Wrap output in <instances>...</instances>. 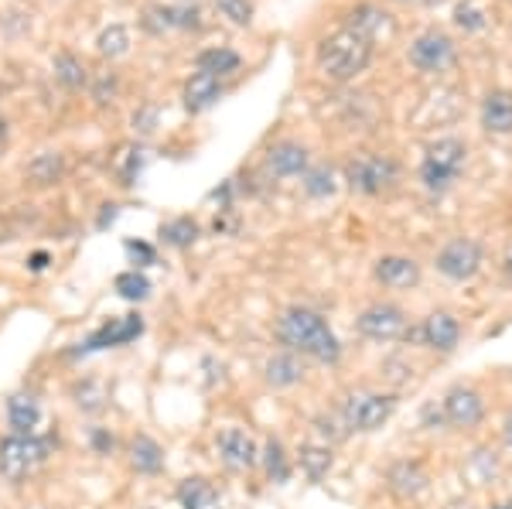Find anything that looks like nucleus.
Listing matches in <instances>:
<instances>
[{"label": "nucleus", "mask_w": 512, "mask_h": 509, "mask_svg": "<svg viewBox=\"0 0 512 509\" xmlns=\"http://www.w3.org/2000/svg\"><path fill=\"white\" fill-rule=\"evenodd\" d=\"M274 335L280 342V349L297 352L301 359L321 366H338L342 363V339L335 335V328L328 325V318L321 311L308 305H291L280 311Z\"/></svg>", "instance_id": "f257e3e1"}, {"label": "nucleus", "mask_w": 512, "mask_h": 509, "mask_svg": "<svg viewBox=\"0 0 512 509\" xmlns=\"http://www.w3.org/2000/svg\"><path fill=\"white\" fill-rule=\"evenodd\" d=\"M338 417L349 434H376L393 421L400 410V393L396 390H352L338 400Z\"/></svg>", "instance_id": "f03ea898"}, {"label": "nucleus", "mask_w": 512, "mask_h": 509, "mask_svg": "<svg viewBox=\"0 0 512 509\" xmlns=\"http://www.w3.org/2000/svg\"><path fill=\"white\" fill-rule=\"evenodd\" d=\"M369 59H373V41L362 38L359 31L342 28L338 35L325 38L318 45V69L321 76L332 82H349L359 72H366Z\"/></svg>", "instance_id": "7ed1b4c3"}, {"label": "nucleus", "mask_w": 512, "mask_h": 509, "mask_svg": "<svg viewBox=\"0 0 512 509\" xmlns=\"http://www.w3.org/2000/svg\"><path fill=\"white\" fill-rule=\"evenodd\" d=\"M468 168V144L461 137H437L424 147V158L417 168V182L431 195H444L458 185L461 171Z\"/></svg>", "instance_id": "20e7f679"}, {"label": "nucleus", "mask_w": 512, "mask_h": 509, "mask_svg": "<svg viewBox=\"0 0 512 509\" xmlns=\"http://www.w3.org/2000/svg\"><path fill=\"white\" fill-rule=\"evenodd\" d=\"M461 339H465L461 318L448 308H434V311H427L424 318H417V322L407 325L400 346L427 349V352H434V356H454L461 346Z\"/></svg>", "instance_id": "39448f33"}, {"label": "nucleus", "mask_w": 512, "mask_h": 509, "mask_svg": "<svg viewBox=\"0 0 512 509\" xmlns=\"http://www.w3.org/2000/svg\"><path fill=\"white\" fill-rule=\"evenodd\" d=\"M441 410L444 421H448V431L475 434L485 424V417H489V400H485V393L475 383L458 380L441 393Z\"/></svg>", "instance_id": "423d86ee"}, {"label": "nucleus", "mask_w": 512, "mask_h": 509, "mask_svg": "<svg viewBox=\"0 0 512 509\" xmlns=\"http://www.w3.org/2000/svg\"><path fill=\"white\" fill-rule=\"evenodd\" d=\"M52 451V438H38V434H7L0 441V479L18 486L38 469L41 462H48Z\"/></svg>", "instance_id": "0eeeda50"}, {"label": "nucleus", "mask_w": 512, "mask_h": 509, "mask_svg": "<svg viewBox=\"0 0 512 509\" xmlns=\"http://www.w3.org/2000/svg\"><path fill=\"white\" fill-rule=\"evenodd\" d=\"M342 178L355 195H383L400 182V161L393 154H359L345 161Z\"/></svg>", "instance_id": "6e6552de"}, {"label": "nucleus", "mask_w": 512, "mask_h": 509, "mask_svg": "<svg viewBox=\"0 0 512 509\" xmlns=\"http://www.w3.org/2000/svg\"><path fill=\"white\" fill-rule=\"evenodd\" d=\"M485 246L475 236H451L441 250L434 253V270L451 284H468L482 274Z\"/></svg>", "instance_id": "1a4fd4ad"}, {"label": "nucleus", "mask_w": 512, "mask_h": 509, "mask_svg": "<svg viewBox=\"0 0 512 509\" xmlns=\"http://www.w3.org/2000/svg\"><path fill=\"white\" fill-rule=\"evenodd\" d=\"M383 486L396 503H420L431 492V469L420 458H393L383 472Z\"/></svg>", "instance_id": "9d476101"}, {"label": "nucleus", "mask_w": 512, "mask_h": 509, "mask_svg": "<svg viewBox=\"0 0 512 509\" xmlns=\"http://www.w3.org/2000/svg\"><path fill=\"white\" fill-rule=\"evenodd\" d=\"M410 325V315L393 301H376L355 315V332L369 342H400Z\"/></svg>", "instance_id": "9b49d317"}, {"label": "nucleus", "mask_w": 512, "mask_h": 509, "mask_svg": "<svg viewBox=\"0 0 512 509\" xmlns=\"http://www.w3.org/2000/svg\"><path fill=\"white\" fill-rule=\"evenodd\" d=\"M216 455L229 472H253L260 465V445L246 428H222L216 434Z\"/></svg>", "instance_id": "f8f14e48"}, {"label": "nucleus", "mask_w": 512, "mask_h": 509, "mask_svg": "<svg viewBox=\"0 0 512 509\" xmlns=\"http://www.w3.org/2000/svg\"><path fill=\"white\" fill-rule=\"evenodd\" d=\"M454 55H458V52H454L451 35L431 28V31H424V35L414 38L407 59H410V65H417L420 72H444V69H451V65H454Z\"/></svg>", "instance_id": "ddd939ff"}, {"label": "nucleus", "mask_w": 512, "mask_h": 509, "mask_svg": "<svg viewBox=\"0 0 512 509\" xmlns=\"http://www.w3.org/2000/svg\"><path fill=\"white\" fill-rule=\"evenodd\" d=\"M373 281L386 291H414L424 281V267L407 253H383L373 264Z\"/></svg>", "instance_id": "4468645a"}, {"label": "nucleus", "mask_w": 512, "mask_h": 509, "mask_svg": "<svg viewBox=\"0 0 512 509\" xmlns=\"http://www.w3.org/2000/svg\"><path fill=\"white\" fill-rule=\"evenodd\" d=\"M144 335V318L140 315H123V318H110L103 328H96L82 346L72 352V356H89V352H103V349H120L127 342H134Z\"/></svg>", "instance_id": "2eb2a0df"}, {"label": "nucleus", "mask_w": 512, "mask_h": 509, "mask_svg": "<svg viewBox=\"0 0 512 509\" xmlns=\"http://www.w3.org/2000/svg\"><path fill=\"white\" fill-rule=\"evenodd\" d=\"M461 479L472 489H492L502 479V455L492 445H475L461 458Z\"/></svg>", "instance_id": "dca6fc26"}, {"label": "nucleus", "mask_w": 512, "mask_h": 509, "mask_svg": "<svg viewBox=\"0 0 512 509\" xmlns=\"http://www.w3.org/2000/svg\"><path fill=\"white\" fill-rule=\"evenodd\" d=\"M304 376H308V359H301L297 352L277 349L274 356H267V363H263V380L274 390H291L297 383H304Z\"/></svg>", "instance_id": "f3484780"}, {"label": "nucleus", "mask_w": 512, "mask_h": 509, "mask_svg": "<svg viewBox=\"0 0 512 509\" xmlns=\"http://www.w3.org/2000/svg\"><path fill=\"white\" fill-rule=\"evenodd\" d=\"M294 465L301 469V475L308 482H325L328 475H332L335 469V448L332 445H325V441H318V438H308V441H301L294 451Z\"/></svg>", "instance_id": "a211bd4d"}, {"label": "nucleus", "mask_w": 512, "mask_h": 509, "mask_svg": "<svg viewBox=\"0 0 512 509\" xmlns=\"http://www.w3.org/2000/svg\"><path fill=\"white\" fill-rule=\"evenodd\" d=\"M267 168L277 178H301L311 168V154L297 141H280L267 151Z\"/></svg>", "instance_id": "6ab92c4d"}, {"label": "nucleus", "mask_w": 512, "mask_h": 509, "mask_svg": "<svg viewBox=\"0 0 512 509\" xmlns=\"http://www.w3.org/2000/svg\"><path fill=\"white\" fill-rule=\"evenodd\" d=\"M175 499L181 509H222V489L205 475H188L178 482Z\"/></svg>", "instance_id": "aec40b11"}, {"label": "nucleus", "mask_w": 512, "mask_h": 509, "mask_svg": "<svg viewBox=\"0 0 512 509\" xmlns=\"http://www.w3.org/2000/svg\"><path fill=\"white\" fill-rule=\"evenodd\" d=\"M482 127L485 134H495V137H506L512 134V93L509 89H492L485 93L482 100Z\"/></svg>", "instance_id": "412c9836"}, {"label": "nucleus", "mask_w": 512, "mask_h": 509, "mask_svg": "<svg viewBox=\"0 0 512 509\" xmlns=\"http://www.w3.org/2000/svg\"><path fill=\"white\" fill-rule=\"evenodd\" d=\"M260 465H263V472H267V479L274 482V486H287V482L294 479V458H291V451L284 448V441H280V438L263 441Z\"/></svg>", "instance_id": "4be33fe9"}, {"label": "nucleus", "mask_w": 512, "mask_h": 509, "mask_svg": "<svg viewBox=\"0 0 512 509\" xmlns=\"http://www.w3.org/2000/svg\"><path fill=\"white\" fill-rule=\"evenodd\" d=\"M222 93H226V89H222L219 76H209V72H195V76L185 82V110L188 113L209 110V106L219 103Z\"/></svg>", "instance_id": "5701e85b"}, {"label": "nucleus", "mask_w": 512, "mask_h": 509, "mask_svg": "<svg viewBox=\"0 0 512 509\" xmlns=\"http://www.w3.org/2000/svg\"><path fill=\"white\" fill-rule=\"evenodd\" d=\"M7 424H11V434H35L41 424V404L31 393H14L7 400Z\"/></svg>", "instance_id": "b1692460"}, {"label": "nucleus", "mask_w": 512, "mask_h": 509, "mask_svg": "<svg viewBox=\"0 0 512 509\" xmlns=\"http://www.w3.org/2000/svg\"><path fill=\"white\" fill-rule=\"evenodd\" d=\"M130 469L137 475H161L164 472V448L151 434H137L130 441Z\"/></svg>", "instance_id": "393cba45"}, {"label": "nucleus", "mask_w": 512, "mask_h": 509, "mask_svg": "<svg viewBox=\"0 0 512 509\" xmlns=\"http://www.w3.org/2000/svg\"><path fill=\"white\" fill-rule=\"evenodd\" d=\"M62 175H65V158L59 151H41L38 158H31L28 168H24V178H28L31 185H38V188L59 185Z\"/></svg>", "instance_id": "a878e982"}, {"label": "nucleus", "mask_w": 512, "mask_h": 509, "mask_svg": "<svg viewBox=\"0 0 512 509\" xmlns=\"http://www.w3.org/2000/svg\"><path fill=\"white\" fill-rule=\"evenodd\" d=\"M386 18H390V14L379 11V7H373V4H359L355 11H349V21H345V28H352V31H359L362 38L376 41V38L386 31V24H390Z\"/></svg>", "instance_id": "bb28decb"}, {"label": "nucleus", "mask_w": 512, "mask_h": 509, "mask_svg": "<svg viewBox=\"0 0 512 509\" xmlns=\"http://www.w3.org/2000/svg\"><path fill=\"white\" fill-rule=\"evenodd\" d=\"M198 236H202V226H198L192 216H178V219L161 223V240L168 243L171 250H188V246L198 243Z\"/></svg>", "instance_id": "cd10ccee"}, {"label": "nucleus", "mask_w": 512, "mask_h": 509, "mask_svg": "<svg viewBox=\"0 0 512 509\" xmlns=\"http://www.w3.org/2000/svg\"><path fill=\"white\" fill-rule=\"evenodd\" d=\"M198 72H209V76H229V72H236L243 59H239V52L233 48H205V52H198Z\"/></svg>", "instance_id": "c85d7f7f"}, {"label": "nucleus", "mask_w": 512, "mask_h": 509, "mask_svg": "<svg viewBox=\"0 0 512 509\" xmlns=\"http://www.w3.org/2000/svg\"><path fill=\"white\" fill-rule=\"evenodd\" d=\"M52 69H55V79H59L65 89H72V93H76V89H82L89 82L86 65H82L72 52H59V55H55Z\"/></svg>", "instance_id": "c756f323"}, {"label": "nucleus", "mask_w": 512, "mask_h": 509, "mask_svg": "<svg viewBox=\"0 0 512 509\" xmlns=\"http://www.w3.org/2000/svg\"><path fill=\"white\" fill-rule=\"evenodd\" d=\"M113 291L120 294L123 301H147L151 298V281H147L144 270H123V274H117V281H113Z\"/></svg>", "instance_id": "7c9ffc66"}, {"label": "nucleus", "mask_w": 512, "mask_h": 509, "mask_svg": "<svg viewBox=\"0 0 512 509\" xmlns=\"http://www.w3.org/2000/svg\"><path fill=\"white\" fill-rule=\"evenodd\" d=\"M301 185H304V195L308 199H328V195H335V171L328 168V164H318V168H308L301 175Z\"/></svg>", "instance_id": "2f4dec72"}, {"label": "nucleus", "mask_w": 512, "mask_h": 509, "mask_svg": "<svg viewBox=\"0 0 512 509\" xmlns=\"http://www.w3.org/2000/svg\"><path fill=\"white\" fill-rule=\"evenodd\" d=\"M72 400H76V407L86 410V414H99V410L106 407V387L99 380H79L76 387H72Z\"/></svg>", "instance_id": "473e14b6"}, {"label": "nucleus", "mask_w": 512, "mask_h": 509, "mask_svg": "<svg viewBox=\"0 0 512 509\" xmlns=\"http://www.w3.org/2000/svg\"><path fill=\"white\" fill-rule=\"evenodd\" d=\"M311 428H315L318 441H325V445H338V441L349 438V428L342 424V417H338V410H332V414H315L311 417Z\"/></svg>", "instance_id": "72a5a7b5"}, {"label": "nucleus", "mask_w": 512, "mask_h": 509, "mask_svg": "<svg viewBox=\"0 0 512 509\" xmlns=\"http://www.w3.org/2000/svg\"><path fill=\"white\" fill-rule=\"evenodd\" d=\"M96 48L103 59H120V55L130 48V31L123 28V24H110V28L96 38Z\"/></svg>", "instance_id": "f704fd0d"}, {"label": "nucleus", "mask_w": 512, "mask_h": 509, "mask_svg": "<svg viewBox=\"0 0 512 509\" xmlns=\"http://www.w3.org/2000/svg\"><path fill=\"white\" fill-rule=\"evenodd\" d=\"M383 376H386V383H390V387L400 393L403 387H407V383H414V363H407V359L403 356H390V359H383Z\"/></svg>", "instance_id": "c9c22d12"}, {"label": "nucleus", "mask_w": 512, "mask_h": 509, "mask_svg": "<svg viewBox=\"0 0 512 509\" xmlns=\"http://www.w3.org/2000/svg\"><path fill=\"white\" fill-rule=\"evenodd\" d=\"M454 24H458L465 35H475V31L485 28V11L475 4V0H465V4L454 7Z\"/></svg>", "instance_id": "e433bc0d"}, {"label": "nucleus", "mask_w": 512, "mask_h": 509, "mask_svg": "<svg viewBox=\"0 0 512 509\" xmlns=\"http://www.w3.org/2000/svg\"><path fill=\"white\" fill-rule=\"evenodd\" d=\"M140 168H144V151L140 147H123L120 158H117V175L123 185H134Z\"/></svg>", "instance_id": "4c0bfd02"}, {"label": "nucleus", "mask_w": 512, "mask_h": 509, "mask_svg": "<svg viewBox=\"0 0 512 509\" xmlns=\"http://www.w3.org/2000/svg\"><path fill=\"white\" fill-rule=\"evenodd\" d=\"M219 14L226 21H233L236 28H250L253 24V4L250 0H216Z\"/></svg>", "instance_id": "58836bf2"}, {"label": "nucleus", "mask_w": 512, "mask_h": 509, "mask_svg": "<svg viewBox=\"0 0 512 509\" xmlns=\"http://www.w3.org/2000/svg\"><path fill=\"white\" fill-rule=\"evenodd\" d=\"M117 89H120L117 72H99V76L93 79V100L99 106H110L113 100H117Z\"/></svg>", "instance_id": "ea45409f"}, {"label": "nucleus", "mask_w": 512, "mask_h": 509, "mask_svg": "<svg viewBox=\"0 0 512 509\" xmlns=\"http://www.w3.org/2000/svg\"><path fill=\"white\" fill-rule=\"evenodd\" d=\"M417 424H420V431H448L441 400H427V404L420 407V414H417Z\"/></svg>", "instance_id": "a19ab883"}, {"label": "nucleus", "mask_w": 512, "mask_h": 509, "mask_svg": "<svg viewBox=\"0 0 512 509\" xmlns=\"http://www.w3.org/2000/svg\"><path fill=\"white\" fill-rule=\"evenodd\" d=\"M144 28L151 31V35H161V31L175 28V7H147L144 14Z\"/></svg>", "instance_id": "79ce46f5"}, {"label": "nucleus", "mask_w": 512, "mask_h": 509, "mask_svg": "<svg viewBox=\"0 0 512 509\" xmlns=\"http://www.w3.org/2000/svg\"><path fill=\"white\" fill-rule=\"evenodd\" d=\"M123 250L130 253V260L137 264V270L158 264V253H154V246H151V243H144V240H127V243H123Z\"/></svg>", "instance_id": "37998d69"}, {"label": "nucleus", "mask_w": 512, "mask_h": 509, "mask_svg": "<svg viewBox=\"0 0 512 509\" xmlns=\"http://www.w3.org/2000/svg\"><path fill=\"white\" fill-rule=\"evenodd\" d=\"M89 445H93L96 455H113L117 438L110 434V428H89Z\"/></svg>", "instance_id": "c03bdc74"}, {"label": "nucleus", "mask_w": 512, "mask_h": 509, "mask_svg": "<svg viewBox=\"0 0 512 509\" xmlns=\"http://www.w3.org/2000/svg\"><path fill=\"white\" fill-rule=\"evenodd\" d=\"M175 28H202V11L195 4L175 7Z\"/></svg>", "instance_id": "a18cd8bd"}, {"label": "nucleus", "mask_w": 512, "mask_h": 509, "mask_svg": "<svg viewBox=\"0 0 512 509\" xmlns=\"http://www.w3.org/2000/svg\"><path fill=\"white\" fill-rule=\"evenodd\" d=\"M154 120H158V110H154V106H147V110L134 113V127L140 130V134H151V130H154Z\"/></svg>", "instance_id": "49530a36"}, {"label": "nucleus", "mask_w": 512, "mask_h": 509, "mask_svg": "<svg viewBox=\"0 0 512 509\" xmlns=\"http://www.w3.org/2000/svg\"><path fill=\"white\" fill-rule=\"evenodd\" d=\"M48 264H52V257H48L45 250H38V253H31V257H28V270H35V274L48 270Z\"/></svg>", "instance_id": "de8ad7c7"}, {"label": "nucleus", "mask_w": 512, "mask_h": 509, "mask_svg": "<svg viewBox=\"0 0 512 509\" xmlns=\"http://www.w3.org/2000/svg\"><path fill=\"white\" fill-rule=\"evenodd\" d=\"M444 509H478V506H475V499H468V496H454L444 503Z\"/></svg>", "instance_id": "09e8293b"}, {"label": "nucleus", "mask_w": 512, "mask_h": 509, "mask_svg": "<svg viewBox=\"0 0 512 509\" xmlns=\"http://www.w3.org/2000/svg\"><path fill=\"white\" fill-rule=\"evenodd\" d=\"M117 209H120V205H103V216H99V229H106V226H110L113 223V219H117Z\"/></svg>", "instance_id": "8fccbe9b"}, {"label": "nucleus", "mask_w": 512, "mask_h": 509, "mask_svg": "<svg viewBox=\"0 0 512 509\" xmlns=\"http://www.w3.org/2000/svg\"><path fill=\"white\" fill-rule=\"evenodd\" d=\"M502 445L512 451V410L506 417H502Z\"/></svg>", "instance_id": "3c124183"}, {"label": "nucleus", "mask_w": 512, "mask_h": 509, "mask_svg": "<svg viewBox=\"0 0 512 509\" xmlns=\"http://www.w3.org/2000/svg\"><path fill=\"white\" fill-rule=\"evenodd\" d=\"M485 509H512V496H499V499H492Z\"/></svg>", "instance_id": "603ef678"}, {"label": "nucleus", "mask_w": 512, "mask_h": 509, "mask_svg": "<svg viewBox=\"0 0 512 509\" xmlns=\"http://www.w3.org/2000/svg\"><path fill=\"white\" fill-rule=\"evenodd\" d=\"M502 267H506V277H509V281H512V250L506 253V264H502Z\"/></svg>", "instance_id": "864d4df0"}, {"label": "nucleus", "mask_w": 512, "mask_h": 509, "mask_svg": "<svg viewBox=\"0 0 512 509\" xmlns=\"http://www.w3.org/2000/svg\"><path fill=\"white\" fill-rule=\"evenodd\" d=\"M396 4H437V0H396Z\"/></svg>", "instance_id": "5fc2aeb1"}, {"label": "nucleus", "mask_w": 512, "mask_h": 509, "mask_svg": "<svg viewBox=\"0 0 512 509\" xmlns=\"http://www.w3.org/2000/svg\"><path fill=\"white\" fill-rule=\"evenodd\" d=\"M147 509H151V506H147Z\"/></svg>", "instance_id": "6e6d98bb"}]
</instances>
